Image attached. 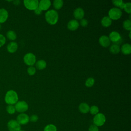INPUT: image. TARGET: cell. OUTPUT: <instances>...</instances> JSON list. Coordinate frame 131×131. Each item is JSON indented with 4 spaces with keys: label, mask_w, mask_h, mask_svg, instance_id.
Here are the masks:
<instances>
[{
    "label": "cell",
    "mask_w": 131,
    "mask_h": 131,
    "mask_svg": "<svg viewBox=\"0 0 131 131\" xmlns=\"http://www.w3.org/2000/svg\"><path fill=\"white\" fill-rule=\"evenodd\" d=\"M7 37L10 40H15L16 39L17 36L16 33L12 31V30H9L7 32L6 34Z\"/></svg>",
    "instance_id": "obj_22"
},
{
    "label": "cell",
    "mask_w": 131,
    "mask_h": 131,
    "mask_svg": "<svg viewBox=\"0 0 131 131\" xmlns=\"http://www.w3.org/2000/svg\"><path fill=\"white\" fill-rule=\"evenodd\" d=\"M27 72L29 75H34L36 73V69L33 66H30L27 69Z\"/></svg>",
    "instance_id": "obj_30"
},
{
    "label": "cell",
    "mask_w": 131,
    "mask_h": 131,
    "mask_svg": "<svg viewBox=\"0 0 131 131\" xmlns=\"http://www.w3.org/2000/svg\"><path fill=\"white\" fill-rule=\"evenodd\" d=\"M121 52L124 55H129L131 53V46L129 43L123 44L120 48Z\"/></svg>",
    "instance_id": "obj_17"
},
{
    "label": "cell",
    "mask_w": 131,
    "mask_h": 131,
    "mask_svg": "<svg viewBox=\"0 0 131 131\" xmlns=\"http://www.w3.org/2000/svg\"><path fill=\"white\" fill-rule=\"evenodd\" d=\"M106 121V117L105 115L100 113H98L96 115H94L93 119V124L95 125L97 127L101 126L105 123Z\"/></svg>",
    "instance_id": "obj_3"
},
{
    "label": "cell",
    "mask_w": 131,
    "mask_h": 131,
    "mask_svg": "<svg viewBox=\"0 0 131 131\" xmlns=\"http://www.w3.org/2000/svg\"><path fill=\"white\" fill-rule=\"evenodd\" d=\"M19 131H25V130H21V129H20Z\"/></svg>",
    "instance_id": "obj_39"
},
{
    "label": "cell",
    "mask_w": 131,
    "mask_h": 131,
    "mask_svg": "<svg viewBox=\"0 0 131 131\" xmlns=\"http://www.w3.org/2000/svg\"><path fill=\"white\" fill-rule=\"evenodd\" d=\"M46 66H47V63L44 60H42V59L39 60L36 62H35L36 68L39 70H43L46 68Z\"/></svg>",
    "instance_id": "obj_20"
},
{
    "label": "cell",
    "mask_w": 131,
    "mask_h": 131,
    "mask_svg": "<svg viewBox=\"0 0 131 131\" xmlns=\"http://www.w3.org/2000/svg\"><path fill=\"white\" fill-rule=\"evenodd\" d=\"M23 59L25 63L29 66H32L36 62V57L35 55L32 53L26 54Z\"/></svg>",
    "instance_id": "obj_7"
},
{
    "label": "cell",
    "mask_w": 131,
    "mask_h": 131,
    "mask_svg": "<svg viewBox=\"0 0 131 131\" xmlns=\"http://www.w3.org/2000/svg\"><path fill=\"white\" fill-rule=\"evenodd\" d=\"M122 13V11L119 8L114 7L111 8L109 10L108 13V16L112 20H117L121 17Z\"/></svg>",
    "instance_id": "obj_4"
},
{
    "label": "cell",
    "mask_w": 131,
    "mask_h": 131,
    "mask_svg": "<svg viewBox=\"0 0 131 131\" xmlns=\"http://www.w3.org/2000/svg\"><path fill=\"white\" fill-rule=\"evenodd\" d=\"M129 38H130V31H129Z\"/></svg>",
    "instance_id": "obj_38"
},
{
    "label": "cell",
    "mask_w": 131,
    "mask_h": 131,
    "mask_svg": "<svg viewBox=\"0 0 131 131\" xmlns=\"http://www.w3.org/2000/svg\"><path fill=\"white\" fill-rule=\"evenodd\" d=\"M51 2L49 0H41L39 2L38 7L42 10H47L51 6Z\"/></svg>",
    "instance_id": "obj_13"
},
{
    "label": "cell",
    "mask_w": 131,
    "mask_h": 131,
    "mask_svg": "<svg viewBox=\"0 0 131 131\" xmlns=\"http://www.w3.org/2000/svg\"><path fill=\"white\" fill-rule=\"evenodd\" d=\"M34 11L35 14H36V15H40L42 13V10L39 7H37Z\"/></svg>",
    "instance_id": "obj_36"
},
{
    "label": "cell",
    "mask_w": 131,
    "mask_h": 131,
    "mask_svg": "<svg viewBox=\"0 0 131 131\" xmlns=\"http://www.w3.org/2000/svg\"><path fill=\"white\" fill-rule=\"evenodd\" d=\"M4 99L5 102L8 105H14L18 101V96L15 91L11 90L7 92Z\"/></svg>",
    "instance_id": "obj_1"
},
{
    "label": "cell",
    "mask_w": 131,
    "mask_h": 131,
    "mask_svg": "<svg viewBox=\"0 0 131 131\" xmlns=\"http://www.w3.org/2000/svg\"><path fill=\"white\" fill-rule=\"evenodd\" d=\"M8 17V12L4 8L0 9V24L4 23L7 20Z\"/></svg>",
    "instance_id": "obj_16"
},
{
    "label": "cell",
    "mask_w": 131,
    "mask_h": 131,
    "mask_svg": "<svg viewBox=\"0 0 131 131\" xmlns=\"http://www.w3.org/2000/svg\"><path fill=\"white\" fill-rule=\"evenodd\" d=\"M38 119V117L36 115H32L29 117V121L32 122H36Z\"/></svg>",
    "instance_id": "obj_33"
},
{
    "label": "cell",
    "mask_w": 131,
    "mask_h": 131,
    "mask_svg": "<svg viewBox=\"0 0 131 131\" xmlns=\"http://www.w3.org/2000/svg\"><path fill=\"white\" fill-rule=\"evenodd\" d=\"M99 108L96 105H92L90 107L89 112L91 114L93 115H96L99 113Z\"/></svg>",
    "instance_id": "obj_26"
},
{
    "label": "cell",
    "mask_w": 131,
    "mask_h": 131,
    "mask_svg": "<svg viewBox=\"0 0 131 131\" xmlns=\"http://www.w3.org/2000/svg\"><path fill=\"white\" fill-rule=\"evenodd\" d=\"M123 27L124 29L130 31L131 30V21L129 19H126L123 22Z\"/></svg>",
    "instance_id": "obj_24"
},
{
    "label": "cell",
    "mask_w": 131,
    "mask_h": 131,
    "mask_svg": "<svg viewBox=\"0 0 131 131\" xmlns=\"http://www.w3.org/2000/svg\"><path fill=\"white\" fill-rule=\"evenodd\" d=\"M73 15L74 17L76 19L81 20L82 18H83L84 15V12L83 9L81 8H77L75 9L73 12Z\"/></svg>",
    "instance_id": "obj_12"
},
{
    "label": "cell",
    "mask_w": 131,
    "mask_h": 131,
    "mask_svg": "<svg viewBox=\"0 0 131 131\" xmlns=\"http://www.w3.org/2000/svg\"><path fill=\"white\" fill-rule=\"evenodd\" d=\"M90 107L88 103L82 102L79 104L78 108L80 113L82 114H86L89 112Z\"/></svg>",
    "instance_id": "obj_18"
},
{
    "label": "cell",
    "mask_w": 131,
    "mask_h": 131,
    "mask_svg": "<svg viewBox=\"0 0 131 131\" xmlns=\"http://www.w3.org/2000/svg\"><path fill=\"white\" fill-rule=\"evenodd\" d=\"M13 3H14V4H15L16 5H18L19 4L20 1H15L13 2Z\"/></svg>",
    "instance_id": "obj_37"
},
{
    "label": "cell",
    "mask_w": 131,
    "mask_h": 131,
    "mask_svg": "<svg viewBox=\"0 0 131 131\" xmlns=\"http://www.w3.org/2000/svg\"><path fill=\"white\" fill-rule=\"evenodd\" d=\"M16 111L20 113H24L26 112L29 108L28 103L25 101H18L14 105Z\"/></svg>",
    "instance_id": "obj_5"
},
{
    "label": "cell",
    "mask_w": 131,
    "mask_h": 131,
    "mask_svg": "<svg viewBox=\"0 0 131 131\" xmlns=\"http://www.w3.org/2000/svg\"><path fill=\"white\" fill-rule=\"evenodd\" d=\"M80 24L82 27H86L88 25V21L87 19L85 18H82V19L80 20Z\"/></svg>",
    "instance_id": "obj_34"
},
{
    "label": "cell",
    "mask_w": 131,
    "mask_h": 131,
    "mask_svg": "<svg viewBox=\"0 0 131 131\" xmlns=\"http://www.w3.org/2000/svg\"><path fill=\"white\" fill-rule=\"evenodd\" d=\"M56 126L53 124H49L47 125L43 128V131H57Z\"/></svg>",
    "instance_id": "obj_25"
},
{
    "label": "cell",
    "mask_w": 131,
    "mask_h": 131,
    "mask_svg": "<svg viewBox=\"0 0 131 131\" xmlns=\"http://www.w3.org/2000/svg\"><path fill=\"white\" fill-rule=\"evenodd\" d=\"M112 3L114 6L117 7L116 8L118 7V8H119L120 7V6L122 5V4L124 2L122 0H113L112 1Z\"/></svg>",
    "instance_id": "obj_31"
},
{
    "label": "cell",
    "mask_w": 131,
    "mask_h": 131,
    "mask_svg": "<svg viewBox=\"0 0 131 131\" xmlns=\"http://www.w3.org/2000/svg\"><path fill=\"white\" fill-rule=\"evenodd\" d=\"M18 49V45L15 41H11L9 42L7 47V49L8 52L10 53H15Z\"/></svg>",
    "instance_id": "obj_15"
},
{
    "label": "cell",
    "mask_w": 131,
    "mask_h": 131,
    "mask_svg": "<svg viewBox=\"0 0 131 131\" xmlns=\"http://www.w3.org/2000/svg\"><path fill=\"white\" fill-rule=\"evenodd\" d=\"M45 19L50 25H55L58 20V14L55 10H49L45 13Z\"/></svg>",
    "instance_id": "obj_2"
},
{
    "label": "cell",
    "mask_w": 131,
    "mask_h": 131,
    "mask_svg": "<svg viewBox=\"0 0 131 131\" xmlns=\"http://www.w3.org/2000/svg\"><path fill=\"white\" fill-rule=\"evenodd\" d=\"M79 26L78 21L76 19H72L70 20L67 24V28L71 31H75L78 29Z\"/></svg>",
    "instance_id": "obj_14"
},
{
    "label": "cell",
    "mask_w": 131,
    "mask_h": 131,
    "mask_svg": "<svg viewBox=\"0 0 131 131\" xmlns=\"http://www.w3.org/2000/svg\"><path fill=\"white\" fill-rule=\"evenodd\" d=\"M109 50L111 53L113 54H117L120 51V47L118 45L113 44L111 46Z\"/></svg>",
    "instance_id": "obj_21"
},
{
    "label": "cell",
    "mask_w": 131,
    "mask_h": 131,
    "mask_svg": "<svg viewBox=\"0 0 131 131\" xmlns=\"http://www.w3.org/2000/svg\"><path fill=\"white\" fill-rule=\"evenodd\" d=\"M20 125H25L29 122V117L25 113H20L16 120Z\"/></svg>",
    "instance_id": "obj_10"
},
{
    "label": "cell",
    "mask_w": 131,
    "mask_h": 131,
    "mask_svg": "<svg viewBox=\"0 0 131 131\" xmlns=\"http://www.w3.org/2000/svg\"><path fill=\"white\" fill-rule=\"evenodd\" d=\"M39 1L37 0H24V5L28 10H34L38 7Z\"/></svg>",
    "instance_id": "obj_8"
},
{
    "label": "cell",
    "mask_w": 131,
    "mask_h": 131,
    "mask_svg": "<svg viewBox=\"0 0 131 131\" xmlns=\"http://www.w3.org/2000/svg\"><path fill=\"white\" fill-rule=\"evenodd\" d=\"M6 111L7 113L10 115L14 114L16 112L15 107L13 105H8L6 107Z\"/></svg>",
    "instance_id": "obj_28"
},
{
    "label": "cell",
    "mask_w": 131,
    "mask_h": 131,
    "mask_svg": "<svg viewBox=\"0 0 131 131\" xmlns=\"http://www.w3.org/2000/svg\"><path fill=\"white\" fill-rule=\"evenodd\" d=\"M112 23V20L108 16H104L101 20V25L104 27H110Z\"/></svg>",
    "instance_id": "obj_19"
},
{
    "label": "cell",
    "mask_w": 131,
    "mask_h": 131,
    "mask_svg": "<svg viewBox=\"0 0 131 131\" xmlns=\"http://www.w3.org/2000/svg\"><path fill=\"white\" fill-rule=\"evenodd\" d=\"M63 5V2L62 0H55L53 2V6L56 10L60 9Z\"/></svg>",
    "instance_id": "obj_23"
},
{
    "label": "cell",
    "mask_w": 131,
    "mask_h": 131,
    "mask_svg": "<svg viewBox=\"0 0 131 131\" xmlns=\"http://www.w3.org/2000/svg\"><path fill=\"white\" fill-rule=\"evenodd\" d=\"M7 127L9 131H19L21 126L16 120L12 119L7 123Z\"/></svg>",
    "instance_id": "obj_9"
},
{
    "label": "cell",
    "mask_w": 131,
    "mask_h": 131,
    "mask_svg": "<svg viewBox=\"0 0 131 131\" xmlns=\"http://www.w3.org/2000/svg\"><path fill=\"white\" fill-rule=\"evenodd\" d=\"M110 41L114 43L115 44L119 45L121 43L122 41V38L119 32L117 31H112L111 32L109 36H108Z\"/></svg>",
    "instance_id": "obj_6"
},
{
    "label": "cell",
    "mask_w": 131,
    "mask_h": 131,
    "mask_svg": "<svg viewBox=\"0 0 131 131\" xmlns=\"http://www.w3.org/2000/svg\"><path fill=\"white\" fill-rule=\"evenodd\" d=\"M89 131H99L98 127L94 124L91 125L89 127Z\"/></svg>",
    "instance_id": "obj_35"
},
{
    "label": "cell",
    "mask_w": 131,
    "mask_h": 131,
    "mask_svg": "<svg viewBox=\"0 0 131 131\" xmlns=\"http://www.w3.org/2000/svg\"><path fill=\"white\" fill-rule=\"evenodd\" d=\"M123 9L126 13L130 14L131 13V3L130 2L125 3Z\"/></svg>",
    "instance_id": "obj_29"
},
{
    "label": "cell",
    "mask_w": 131,
    "mask_h": 131,
    "mask_svg": "<svg viewBox=\"0 0 131 131\" xmlns=\"http://www.w3.org/2000/svg\"><path fill=\"white\" fill-rule=\"evenodd\" d=\"M94 83H95L94 79L93 77H89L86 80L85 82V85L86 87L90 88V87H92L94 84Z\"/></svg>",
    "instance_id": "obj_27"
},
{
    "label": "cell",
    "mask_w": 131,
    "mask_h": 131,
    "mask_svg": "<svg viewBox=\"0 0 131 131\" xmlns=\"http://www.w3.org/2000/svg\"><path fill=\"white\" fill-rule=\"evenodd\" d=\"M6 37L2 34H0V47L3 46L6 43Z\"/></svg>",
    "instance_id": "obj_32"
},
{
    "label": "cell",
    "mask_w": 131,
    "mask_h": 131,
    "mask_svg": "<svg viewBox=\"0 0 131 131\" xmlns=\"http://www.w3.org/2000/svg\"><path fill=\"white\" fill-rule=\"evenodd\" d=\"M1 24H0V29H1Z\"/></svg>",
    "instance_id": "obj_40"
},
{
    "label": "cell",
    "mask_w": 131,
    "mask_h": 131,
    "mask_svg": "<svg viewBox=\"0 0 131 131\" xmlns=\"http://www.w3.org/2000/svg\"><path fill=\"white\" fill-rule=\"evenodd\" d=\"M99 42L100 45L104 48L108 47L111 44V41L108 36L106 35H102L99 38Z\"/></svg>",
    "instance_id": "obj_11"
}]
</instances>
